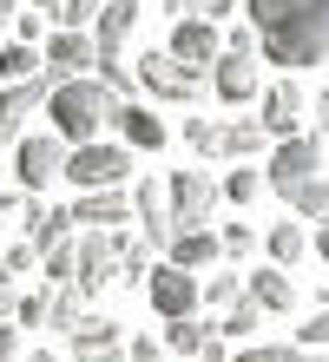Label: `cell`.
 Returning a JSON list of instances; mask_svg holds the SVG:
<instances>
[{
    "label": "cell",
    "mask_w": 329,
    "mask_h": 362,
    "mask_svg": "<svg viewBox=\"0 0 329 362\" xmlns=\"http://www.w3.org/2000/svg\"><path fill=\"white\" fill-rule=\"evenodd\" d=\"M237 296H244V276L237 270H211L204 284H197V303H211V310H231Z\"/></svg>",
    "instance_id": "cell-28"
},
{
    "label": "cell",
    "mask_w": 329,
    "mask_h": 362,
    "mask_svg": "<svg viewBox=\"0 0 329 362\" xmlns=\"http://www.w3.org/2000/svg\"><path fill=\"white\" fill-rule=\"evenodd\" d=\"M185 145H191L197 158H224V125L197 112V119H185Z\"/></svg>",
    "instance_id": "cell-29"
},
{
    "label": "cell",
    "mask_w": 329,
    "mask_h": 362,
    "mask_svg": "<svg viewBox=\"0 0 329 362\" xmlns=\"http://www.w3.org/2000/svg\"><path fill=\"white\" fill-rule=\"evenodd\" d=\"M20 224H27V244H33V250H47V244H59L66 230H73V218L47 204V191H27V204H20Z\"/></svg>",
    "instance_id": "cell-18"
},
{
    "label": "cell",
    "mask_w": 329,
    "mask_h": 362,
    "mask_svg": "<svg viewBox=\"0 0 329 362\" xmlns=\"http://www.w3.org/2000/svg\"><path fill=\"white\" fill-rule=\"evenodd\" d=\"M132 204H139V218H145V244H151V250H171V238H178V224H171V198H165V185L139 178V191H132Z\"/></svg>",
    "instance_id": "cell-16"
},
{
    "label": "cell",
    "mask_w": 329,
    "mask_h": 362,
    "mask_svg": "<svg viewBox=\"0 0 329 362\" xmlns=\"http://www.w3.org/2000/svg\"><path fill=\"white\" fill-rule=\"evenodd\" d=\"M329 343V310H316L310 323H296V349H323Z\"/></svg>",
    "instance_id": "cell-40"
},
{
    "label": "cell",
    "mask_w": 329,
    "mask_h": 362,
    "mask_svg": "<svg viewBox=\"0 0 329 362\" xmlns=\"http://www.w3.org/2000/svg\"><path fill=\"white\" fill-rule=\"evenodd\" d=\"M171 59H178L185 73H197L204 79L211 66H217V53H224V40H217V20H204V13H185L178 27H171V47H165Z\"/></svg>",
    "instance_id": "cell-7"
},
{
    "label": "cell",
    "mask_w": 329,
    "mask_h": 362,
    "mask_svg": "<svg viewBox=\"0 0 329 362\" xmlns=\"http://www.w3.org/2000/svg\"><path fill=\"white\" fill-rule=\"evenodd\" d=\"M323 310H329V290H323Z\"/></svg>",
    "instance_id": "cell-54"
},
{
    "label": "cell",
    "mask_w": 329,
    "mask_h": 362,
    "mask_svg": "<svg viewBox=\"0 0 329 362\" xmlns=\"http://www.w3.org/2000/svg\"><path fill=\"white\" fill-rule=\"evenodd\" d=\"M217 244H224V257H231V264L257 257V230H250V224H224V230H217Z\"/></svg>",
    "instance_id": "cell-34"
},
{
    "label": "cell",
    "mask_w": 329,
    "mask_h": 362,
    "mask_svg": "<svg viewBox=\"0 0 329 362\" xmlns=\"http://www.w3.org/2000/svg\"><path fill=\"white\" fill-rule=\"evenodd\" d=\"M66 336H73V356H79V362H93V356H105V349H119V343H125V329L112 323V316H93V310H86Z\"/></svg>",
    "instance_id": "cell-20"
},
{
    "label": "cell",
    "mask_w": 329,
    "mask_h": 362,
    "mask_svg": "<svg viewBox=\"0 0 329 362\" xmlns=\"http://www.w3.org/2000/svg\"><path fill=\"white\" fill-rule=\"evenodd\" d=\"M165 13H178V20L185 13H204V0H165Z\"/></svg>",
    "instance_id": "cell-47"
},
{
    "label": "cell",
    "mask_w": 329,
    "mask_h": 362,
    "mask_svg": "<svg viewBox=\"0 0 329 362\" xmlns=\"http://www.w3.org/2000/svg\"><path fill=\"white\" fill-rule=\"evenodd\" d=\"M316 257L329 264V218H323V230H316Z\"/></svg>",
    "instance_id": "cell-50"
},
{
    "label": "cell",
    "mask_w": 329,
    "mask_h": 362,
    "mask_svg": "<svg viewBox=\"0 0 329 362\" xmlns=\"http://www.w3.org/2000/svg\"><path fill=\"white\" fill-rule=\"evenodd\" d=\"M145 296H151V310H158L165 323H178V316H197V310H204V303H197V270H178V264H158V270H151Z\"/></svg>",
    "instance_id": "cell-10"
},
{
    "label": "cell",
    "mask_w": 329,
    "mask_h": 362,
    "mask_svg": "<svg viewBox=\"0 0 329 362\" xmlns=\"http://www.w3.org/2000/svg\"><path fill=\"white\" fill-rule=\"evenodd\" d=\"M33 73H40V47L7 40V47H0V79H33Z\"/></svg>",
    "instance_id": "cell-31"
},
{
    "label": "cell",
    "mask_w": 329,
    "mask_h": 362,
    "mask_svg": "<svg viewBox=\"0 0 329 362\" xmlns=\"http://www.w3.org/2000/svg\"><path fill=\"white\" fill-rule=\"evenodd\" d=\"M99 7H105V0H66V7L53 13V27H93Z\"/></svg>",
    "instance_id": "cell-37"
},
{
    "label": "cell",
    "mask_w": 329,
    "mask_h": 362,
    "mask_svg": "<svg viewBox=\"0 0 329 362\" xmlns=\"http://www.w3.org/2000/svg\"><path fill=\"white\" fill-rule=\"evenodd\" d=\"M93 73H99V79H105V86H112L119 99H125L132 86H139V73H125V59H99V66H93Z\"/></svg>",
    "instance_id": "cell-39"
},
{
    "label": "cell",
    "mask_w": 329,
    "mask_h": 362,
    "mask_svg": "<svg viewBox=\"0 0 329 362\" xmlns=\"http://www.w3.org/2000/svg\"><path fill=\"white\" fill-rule=\"evenodd\" d=\"M139 86H145L151 99H165V105H191L197 93H204V79L185 73L171 53H139Z\"/></svg>",
    "instance_id": "cell-9"
},
{
    "label": "cell",
    "mask_w": 329,
    "mask_h": 362,
    "mask_svg": "<svg viewBox=\"0 0 329 362\" xmlns=\"http://www.w3.org/2000/svg\"><path fill=\"white\" fill-rule=\"evenodd\" d=\"M263 250H270V264L290 270V264H303V250H310V230L303 224H277L270 238H263Z\"/></svg>",
    "instance_id": "cell-25"
},
{
    "label": "cell",
    "mask_w": 329,
    "mask_h": 362,
    "mask_svg": "<svg viewBox=\"0 0 329 362\" xmlns=\"http://www.w3.org/2000/svg\"><path fill=\"white\" fill-rule=\"evenodd\" d=\"M316 132H323V139H329V86H323V93H316Z\"/></svg>",
    "instance_id": "cell-46"
},
{
    "label": "cell",
    "mask_w": 329,
    "mask_h": 362,
    "mask_svg": "<svg viewBox=\"0 0 329 362\" xmlns=\"http://www.w3.org/2000/svg\"><path fill=\"white\" fill-rule=\"evenodd\" d=\"M263 132L270 139H290V132H303V119H310V99H303V86L296 79H277V86H263Z\"/></svg>",
    "instance_id": "cell-13"
},
{
    "label": "cell",
    "mask_w": 329,
    "mask_h": 362,
    "mask_svg": "<svg viewBox=\"0 0 329 362\" xmlns=\"http://www.w3.org/2000/svg\"><path fill=\"white\" fill-rule=\"evenodd\" d=\"M66 178L79 191H105V185H125L132 178V145H112V139H86L66 152Z\"/></svg>",
    "instance_id": "cell-3"
},
{
    "label": "cell",
    "mask_w": 329,
    "mask_h": 362,
    "mask_svg": "<svg viewBox=\"0 0 329 362\" xmlns=\"http://www.w3.org/2000/svg\"><path fill=\"white\" fill-rule=\"evenodd\" d=\"M47 93H53V86H47V73H33V79H7V86H0V145L27 132V119L47 105Z\"/></svg>",
    "instance_id": "cell-12"
},
{
    "label": "cell",
    "mask_w": 329,
    "mask_h": 362,
    "mask_svg": "<svg viewBox=\"0 0 329 362\" xmlns=\"http://www.w3.org/2000/svg\"><path fill=\"white\" fill-rule=\"evenodd\" d=\"M231 13H244V0H204V20H231Z\"/></svg>",
    "instance_id": "cell-45"
},
{
    "label": "cell",
    "mask_w": 329,
    "mask_h": 362,
    "mask_svg": "<svg viewBox=\"0 0 329 362\" xmlns=\"http://www.w3.org/2000/svg\"><path fill=\"white\" fill-rule=\"evenodd\" d=\"M119 284H132V290L151 284V244L145 238H119Z\"/></svg>",
    "instance_id": "cell-24"
},
{
    "label": "cell",
    "mask_w": 329,
    "mask_h": 362,
    "mask_svg": "<svg viewBox=\"0 0 329 362\" xmlns=\"http://www.w3.org/2000/svg\"><path fill=\"white\" fill-rule=\"evenodd\" d=\"M257 47L277 66H316L329 59V0H244Z\"/></svg>",
    "instance_id": "cell-1"
},
{
    "label": "cell",
    "mask_w": 329,
    "mask_h": 362,
    "mask_svg": "<svg viewBox=\"0 0 329 362\" xmlns=\"http://www.w3.org/2000/svg\"><path fill=\"white\" fill-rule=\"evenodd\" d=\"M93 362H125V343H119V349H105V356H93Z\"/></svg>",
    "instance_id": "cell-51"
},
{
    "label": "cell",
    "mask_w": 329,
    "mask_h": 362,
    "mask_svg": "<svg viewBox=\"0 0 329 362\" xmlns=\"http://www.w3.org/2000/svg\"><path fill=\"white\" fill-rule=\"evenodd\" d=\"M40 264H47V284H73V270H79V244L73 238H59L40 250Z\"/></svg>",
    "instance_id": "cell-32"
},
{
    "label": "cell",
    "mask_w": 329,
    "mask_h": 362,
    "mask_svg": "<svg viewBox=\"0 0 329 362\" xmlns=\"http://www.w3.org/2000/svg\"><path fill=\"white\" fill-rule=\"evenodd\" d=\"M244 290L257 296V310H263V316H290V310H296V284H290V270H283V264L257 270Z\"/></svg>",
    "instance_id": "cell-21"
},
{
    "label": "cell",
    "mask_w": 329,
    "mask_h": 362,
    "mask_svg": "<svg viewBox=\"0 0 329 362\" xmlns=\"http://www.w3.org/2000/svg\"><path fill=\"white\" fill-rule=\"evenodd\" d=\"M224 53H257V27H231L224 33Z\"/></svg>",
    "instance_id": "cell-44"
},
{
    "label": "cell",
    "mask_w": 329,
    "mask_h": 362,
    "mask_svg": "<svg viewBox=\"0 0 329 362\" xmlns=\"http://www.w3.org/2000/svg\"><path fill=\"white\" fill-rule=\"evenodd\" d=\"M99 66V47H93V33L86 27H59L47 40V59H40V73H47V86H59V79H79V73H93Z\"/></svg>",
    "instance_id": "cell-8"
},
{
    "label": "cell",
    "mask_w": 329,
    "mask_h": 362,
    "mask_svg": "<svg viewBox=\"0 0 329 362\" xmlns=\"http://www.w3.org/2000/svg\"><path fill=\"white\" fill-rule=\"evenodd\" d=\"M165 257L178 264V270H204V264H217V257H224V244H217V230H178Z\"/></svg>",
    "instance_id": "cell-22"
},
{
    "label": "cell",
    "mask_w": 329,
    "mask_h": 362,
    "mask_svg": "<svg viewBox=\"0 0 329 362\" xmlns=\"http://www.w3.org/2000/svg\"><path fill=\"white\" fill-rule=\"evenodd\" d=\"M27 7H33V13H47V20H53V13L66 7V0H27Z\"/></svg>",
    "instance_id": "cell-49"
},
{
    "label": "cell",
    "mask_w": 329,
    "mask_h": 362,
    "mask_svg": "<svg viewBox=\"0 0 329 362\" xmlns=\"http://www.w3.org/2000/svg\"><path fill=\"white\" fill-rule=\"evenodd\" d=\"M79 230H112L119 218H125V191L119 185H105V191H79V204L66 211Z\"/></svg>",
    "instance_id": "cell-19"
},
{
    "label": "cell",
    "mask_w": 329,
    "mask_h": 362,
    "mask_svg": "<svg viewBox=\"0 0 329 362\" xmlns=\"http://www.w3.org/2000/svg\"><path fill=\"white\" fill-rule=\"evenodd\" d=\"M165 198H171V224L178 230H211V211H217V198H224V185H217L211 172H197V165H185V172H171Z\"/></svg>",
    "instance_id": "cell-5"
},
{
    "label": "cell",
    "mask_w": 329,
    "mask_h": 362,
    "mask_svg": "<svg viewBox=\"0 0 329 362\" xmlns=\"http://www.w3.org/2000/svg\"><path fill=\"white\" fill-rule=\"evenodd\" d=\"M290 211H296V218H329V178H323V172L303 178V185L290 191Z\"/></svg>",
    "instance_id": "cell-30"
},
{
    "label": "cell",
    "mask_w": 329,
    "mask_h": 362,
    "mask_svg": "<svg viewBox=\"0 0 329 362\" xmlns=\"http://www.w3.org/2000/svg\"><path fill=\"white\" fill-rule=\"evenodd\" d=\"M112 132H119V145H132V152H158V145H165V119L145 112V105H132V99H119Z\"/></svg>",
    "instance_id": "cell-17"
},
{
    "label": "cell",
    "mask_w": 329,
    "mask_h": 362,
    "mask_svg": "<svg viewBox=\"0 0 329 362\" xmlns=\"http://www.w3.org/2000/svg\"><path fill=\"white\" fill-rule=\"evenodd\" d=\"M13 323L20 329H47V290L40 296H13Z\"/></svg>",
    "instance_id": "cell-36"
},
{
    "label": "cell",
    "mask_w": 329,
    "mask_h": 362,
    "mask_svg": "<svg viewBox=\"0 0 329 362\" xmlns=\"http://www.w3.org/2000/svg\"><path fill=\"white\" fill-rule=\"evenodd\" d=\"M197 362H231V356H224V343H217V336H211V343L197 349Z\"/></svg>",
    "instance_id": "cell-48"
},
{
    "label": "cell",
    "mask_w": 329,
    "mask_h": 362,
    "mask_svg": "<svg viewBox=\"0 0 329 362\" xmlns=\"http://www.w3.org/2000/svg\"><path fill=\"white\" fill-rule=\"evenodd\" d=\"M323 172V132H310V125H303V132H290V139H277V152H270V165H263V185L270 191H283V198H290V191L303 185V178H316Z\"/></svg>",
    "instance_id": "cell-4"
},
{
    "label": "cell",
    "mask_w": 329,
    "mask_h": 362,
    "mask_svg": "<svg viewBox=\"0 0 329 362\" xmlns=\"http://www.w3.org/2000/svg\"><path fill=\"white\" fill-rule=\"evenodd\" d=\"M139 0H105L99 7V20H93V47H99V59H125V40H132V27H139Z\"/></svg>",
    "instance_id": "cell-14"
},
{
    "label": "cell",
    "mask_w": 329,
    "mask_h": 362,
    "mask_svg": "<svg viewBox=\"0 0 329 362\" xmlns=\"http://www.w3.org/2000/svg\"><path fill=\"white\" fill-rule=\"evenodd\" d=\"M231 362H310V349H290V343H263V349H244Z\"/></svg>",
    "instance_id": "cell-38"
},
{
    "label": "cell",
    "mask_w": 329,
    "mask_h": 362,
    "mask_svg": "<svg viewBox=\"0 0 329 362\" xmlns=\"http://www.w3.org/2000/svg\"><path fill=\"white\" fill-rule=\"evenodd\" d=\"M125 362H158V343L151 336H125Z\"/></svg>",
    "instance_id": "cell-43"
},
{
    "label": "cell",
    "mask_w": 329,
    "mask_h": 362,
    "mask_svg": "<svg viewBox=\"0 0 329 362\" xmlns=\"http://www.w3.org/2000/svg\"><path fill=\"white\" fill-rule=\"evenodd\" d=\"M257 323H263V310H257V296L244 290V296L224 310V323H217V329H224V336H257Z\"/></svg>",
    "instance_id": "cell-33"
},
{
    "label": "cell",
    "mask_w": 329,
    "mask_h": 362,
    "mask_svg": "<svg viewBox=\"0 0 329 362\" xmlns=\"http://www.w3.org/2000/svg\"><path fill=\"white\" fill-rule=\"evenodd\" d=\"M79 316H86V296H79V284H53L47 290V329H73L79 323Z\"/></svg>",
    "instance_id": "cell-23"
},
{
    "label": "cell",
    "mask_w": 329,
    "mask_h": 362,
    "mask_svg": "<svg viewBox=\"0 0 329 362\" xmlns=\"http://www.w3.org/2000/svg\"><path fill=\"white\" fill-rule=\"evenodd\" d=\"M13 7H20V0H0V20H13Z\"/></svg>",
    "instance_id": "cell-52"
},
{
    "label": "cell",
    "mask_w": 329,
    "mask_h": 362,
    "mask_svg": "<svg viewBox=\"0 0 329 362\" xmlns=\"http://www.w3.org/2000/svg\"><path fill=\"white\" fill-rule=\"evenodd\" d=\"M13 356H20V323L0 316V362H13Z\"/></svg>",
    "instance_id": "cell-42"
},
{
    "label": "cell",
    "mask_w": 329,
    "mask_h": 362,
    "mask_svg": "<svg viewBox=\"0 0 329 362\" xmlns=\"http://www.w3.org/2000/svg\"><path fill=\"white\" fill-rule=\"evenodd\" d=\"M270 145V132H263V119H231L224 125V158H250Z\"/></svg>",
    "instance_id": "cell-26"
},
{
    "label": "cell",
    "mask_w": 329,
    "mask_h": 362,
    "mask_svg": "<svg viewBox=\"0 0 329 362\" xmlns=\"http://www.w3.org/2000/svg\"><path fill=\"white\" fill-rule=\"evenodd\" d=\"M211 86H217V99H224V105H250V99H257V53H217Z\"/></svg>",
    "instance_id": "cell-15"
},
{
    "label": "cell",
    "mask_w": 329,
    "mask_h": 362,
    "mask_svg": "<svg viewBox=\"0 0 329 362\" xmlns=\"http://www.w3.org/2000/svg\"><path fill=\"white\" fill-rule=\"evenodd\" d=\"M47 112H53V132H59V139L86 145V139H99L105 125H112L119 93L105 86L99 73H79V79H59V86L47 93Z\"/></svg>",
    "instance_id": "cell-2"
},
{
    "label": "cell",
    "mask_w": 329,
    "mask_h": 362,
    "mask_svg": "<svg viewBox=\"0 0 329 362\" xmlns=\"http://www.w3.org/2000/svg\"><path fill=\"white\" fill-rule=\"evenodd\" d=\"M40 33H47V13H13V40L40 47Z\"/></svg>",
    "instance_id": "cell-41"
},
{
    "label": "cell",
    "mask_w": 329,
    "mask_h": 362,
    "mask_svg": "<svg viewBox=\"0 0 329 362\" xmlns=\"http://www.w3.org/2000/svg\"><path fill=\"white\" fill-rule=\"evenodd\" d=\"M27 362H59V356H47V349H40V356H27Z\"/></svg>",
    "instance_id": "cell-53"
},
{
    "label": "cell",
    "mask_w": 329,
    "mask_h": 362,
    "mask_svg": "<svg viewBox=\"0 0 329 362\" xmlns=\"http://www.w3.org/2000/svg\"><path fill=\"white\" fill-rule=\"evenodd\" d=\"M217 336V323H197V316H178V323L165 329V349H178V356H197Z\"/></svg>",
    "instance_id": "cell-27"
},
{
    "label": "cell",
    "mask_w": 329,
    "mask_h": 362,
    "mask_svg": "<svg viewBox=\"0 0 329 362\" xmlns=\"http://www.w3.org/2000/svg\"><path fill=\"white\" fill-rule=\"evenodd\" d=\"M257 191H263V178H257V165H237V172L224 178V198H231V204H257Z\"/></svg>",
    "instance_id": "cell-35"
},
{
    "label": "cell",
    "mask_w": 329,
    "mask_h": 362,
    "mask_svg": "<svg viewBox=\"0 0 329 362\" xmlns=\"http://www.w3.org/2000/svg\"><path fill=\"white\" fill-rule=\"evenodd\" d=\"M13 145H20V152H13L20 191H47L53 178H66V139L59 132H20Z\"/></svg>",
    "instance_id": "cell-6"
},
{
    "label": "cell",
    "mask_w": 329,
    "mask_h": 362,
    "mask_svg": "<svg viewBox=\"0 0 329 362\" xmlns=\"http://www.w3.org/2000/svg\"><path fill=\"white\" fill-rule=\"evenodd\" d=\"M73 244H79L73 284H79V296H99L119 276V238H112V230H86V238H73Z\"/></svg>",
    "instance_id": "cell-11"
}]
</instances>
